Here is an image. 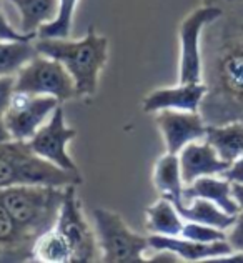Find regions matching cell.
I'll list each match as a JSON object with an SVG mask.
<instances>
[{"label": "cell", "instance_id": "cell-17", "mask_svg": "<svg viewBox=\"0 0 243 263\" xmlns=\"http://www.w3.org/2000/svg\"><path fill=\"white\" fill-rule=\"evenodd\" d=\"M18 10L20 32L37 37L40 27L52 22L59 12V0H9Z\"/></svg>", "mask_w": 243, "mask_h": 263}, {"label": "cell", "instance_id": "cell-6", "mask_svg": "<svg viewBox=\"0 0 243 263\" xmlns=\"http://www.w3.org/2000/svg\"><path fill=\"white\" fill-rule=\"evenodd\" d=\"M15 92L52 95L60 102L79 97L75 80L59 60L37 53L15 75Z\"/></svg>", "mask_w": 243, "mask_h": 263}, {"label": "cell", "instance_id": "cell-9", "mask_svg": "<svg viewBox=\"0 0 243 263\" xmlns=\"http://www.w3.org/2000/svg\"><path fill=\"white\" fill-rule=\"evenodd\" d=\"M59 105L60 100L52 95L15 92L4 114L5 127L10 132L12 140L29 142Z\"/></svg>", "mask_w": 243, "mask_h": 263}, {"label": "cell", "instance_id": "cell-29", "mask_svg": "<svg viewBox=\"0 0 243 263\" xmlns=\"http://www.w3.org/2000/svg\"><path fill=\"white\" fill-rule=\"evenodd\" d=\"M221 177L227 178L230 183H243V155L230 163V167L221 174Z\"/></svg>", "mask_w": 243, "mask_h": 263}, {"label": "cell", "instance_id": "cell-23", "mask_svg": "<svg viewBox=\"0 0 243 263\" xmlns=\"http://www.w3.org/2000/svg\"><path fill=\"white\" fill-rule=\"evenodd\" d=\"M39 52L32 42H15L0 39V75H17L27 62Z\"/></svg>", "mask_w": 243, "mask_h": 263}, {"label": "cell", "instance_id": "cell-30", "mask_svg": "<svg viewBox=\"0 0 243 263\" xmlns=\"http://www.w3.org/2000/svg\"><path fill=\"white\" fill-rule=\"evenodd\" d=\"M148 261H166V263H177L180 261V257L177 253H173L170 250H155V253L148 258Z\"/></svg>", "mask_w": 243, "mask_h": 263}, {"label": "cell", "instance_id": "cell-27", "mask_svg": "<svg viewBox=\"0 0 243 263\" xmlns=\"http://www.w3.org/2000/svg\"><path fill=\"white\" fill-rule=\"evenodd\" d=\"M15 93V75H0V117L9 108L10 100Z\"/></svg>", "mask_w": 243, "mask_h": 263}, {"label": "cell", "instance_id": "cell-25", "mask_svg": "<svg viewBox=\"0 0 243 263\" xmlns=\"http://www.w3.org/2000/svg\"><path fill=\"white\" fill-rule=\"evenodd\" d=\"M180 237H183L186 240L200 241V243H213V241L227 240V232L212 225L197 223V221H185V227Z\"/></svg>", "mask_w": 243, "mask_h": 263}, {"label": "cell", "instance_id": "cell-24", "mask_svg": "<svg viewBox=\"0 0 243 263\" xmlns=\"http://www.w3.org/2000/svg\"><path fill=\"white\" fill-rule=\"evenodd\" d=\"M79 0H59V12L52 22L40 27L39 39H68L72 30L73 13Z\"/></svg>", "mask_w": 243, "mask_h": 263}, {"label": "cell", "instance_id": "cell-32", "mask_svg": "<svg viewBox=\"0 0 243 263\" xmlns=\"http://www.w3.org/2000/svg\"><path fill=\"white\" fill-rule=\"evenodd\" d=\"M232 195L243 210V183H232Z\"/></svg>", "mask_w": 243, "mask_h": 263}, {"label": "cell", "instance_id": "cell-2", "mask_svg": "<svg viewBox=\"0 0 243 263\" xmlns=\"http://www.w3.org/2000/svg\"><path fill=\"white\" fill-rule=\"evenodd\" d=\"M37 52L59 60L75 80L79 97H92L99 87V75L108 59V39L90 27L80 40L37 39Z\"/></svg>", "mask_w": 243, "mask_h": 263}, {"label": "cell", "instance_id": "cell-15", "mask_svg": "<svg viewBox=\"0 0 243 263\" xmlns=\"http://www.w3.org/2000/svg\"><path fill=\"white\" fill-rule=\"evenodd\" d=\"M35 241L20 230L10 212L0 202V263L33 260Z\"/></svg>", "mask_w": 243, "mask_h": 263}, {"label": "cell", "instance_id": "cell-14", "mask_svg": "<svg viewBox=\"0 0 243 263\" xmlns=\"http://www.w3.org/2000/svg\"><path fill=\"white\" fill-rule=\"evenodd\" d=\"M148 245L152 250H170L177 253L183 261H208L212 258L225 257L232 253L233 248L227 240L213 241V243H200V241L186 240L183 237H165V235L150 233Z\"/></svg>", "mask_w": 243, "mask_h": 263}, {"label": "cell", "instance_id": "cell-11", "mask_svg": "<svg viewBox=\"0 0 243 263\" xmlns=\"http://www.w3.org/2000/svg\"><path fill=\"white\" fill-rule=\"evenodd\" d=\"M157 125L162 132L166 152L180 154L186 145L197 140H205L207 123L200 112L186 110H160L157 114Z\"/></svg>", "mask_w": 243, "mask_h": 263}, {"label": "cell", "instance_id": "cell-16", "mask_svg": "<svg viewBox=\"0 0 243 263\" xmlns=\"http://www.w3.org/2000/svg\"><path fill=\"white\" fill-rule=\"evenodd\" d=\"M193 198L210 200L212 203L220 206L221 210L230 213V215H237L241 210L232 195V183L221 175L200 177L190 185H185L182 193V202L189 203Z\"/></svg>", "mask_w": 243, "mask_h": 263}, {"label": "cell", "instance_id": "cell-10", "mask_svg": "<svg viewBox=\"0 0 243 263\" xmlns=\"http://www.w3.org/2000/svg\"><path fill=\"white\" fill-rule=\"evenodd\" d=\"M75 135H77V130L67 127L64 108L59 105L53 110L50 120L42 125L27 143L35 154L50 160L52 163L65 170L79 172L72 157L67 154V145L72 138H75Z\"/></svg>", "mask_w": 243, "mask_h": 263}, {"label": "cell", "instance_id": "cell-31", "mask_svg": "<svg viewBox=\"0 0 243 263\" xmlns=\"http://www.w3.org/2000/svg\"><path fill=\"white\" fill-rule=\"evenodd\" d=\"M207 263H243V252H232L225 257L208 260Z\"/></svg>", "mask_w": 243, "mask_h": 263}, {"label": "cell", "instance_id": "cell-21", "mask_svg": "<svg viewBox=\"0 0 243 263\" xmlns=\"http://www.w3.org/2000/svg\"><path fill=\"white\" fill-rule=\"evenodd\" d=\"M154 185L162 193V197L170 200H182L185 183L182 180L178 154L166 152L165 155L158 158L154 170Z\"/></svg>", "mask_w": 243, "mask_h": 263}, {"label": "cell", "instance_id": "cell-5", "mask_svg": "<svg viewBox=\"0 0 243 263\" xmlns=\"http://www.w3.org/2000/svg\"><path fill=\"white\" fill-rule=\"evenodd\" d=\"M95 235L105 263H142L148 250V237L130 230L123 218L112 210L95 209Z\"/></svg>", "mask_w": 243, "mask_h": 263}, {"label": "cell", "instance_id": "cell-26", "mask_svg": "<svg viewBox=\"0 0 243 263\" xmlns=\"http://www.w3.org/2000/svg\"><path fill=\"white\" fill-rule=\"evenodd\" d=\"M227 241L233 252H243V210L235 215V221L227 230Z\"/></svg>", "mask_w": 243, "mask_h": 263}, {"label": "cell", "instance_id": "cell-19", "mask_svg": "<svg viewBox=\"0 0 243 263\" xmlns=\"http://www.w3.org/2000/svg\"><path fill=\"white\" fill-rule=\"evenodd\" d=\"M205 140L217 150L220 158L233 163L243 155V123L232 122L225 125H208Z\"/></svg>", "mask_w": 243, "mask_h": 263}, {"label": "cell", "instance_id": "cell-18", "mask_svg": "<svg viewBox=\"0 0 243 263\" xmlns=\"http://www.w3.org/2000/svg\"><path fill=\"white\" fill-rule=\"evenodd\" d=\"M175 203L178 213L185 221H197V223H205L228 230L235 221V215H230L205 198H193L192 202L183 203L182 200H172Z\"/></svg>", "mask_w": 243, "mask_h": 263}, {"label": "cell", "instance_id": "cell-33", "mask_svg": "<svg viewBox=\"0 0 243 263\" xmlns=\"http://www.w3.org/2000/svg\"><path fill=\"white\" fill-rule=\"evenodd\" d=\"M12 140V135L10 132L7 130L5 127V122H4V117H0V145L5 143V142H10Z\"/></svg>", "mask_w": 243, "mask_h": 263}, {"label": "cell", "instance_id": "cell-1", "mask_svg": "<svg viewBox=\"0 0 243 263\" xmlns=\"http://www.w3.org/2000/svg\"><path fill=\"white\" fill-rule=\"evenodd\" d=\"M223 13L202 33V82L207 93L200 115L207 125L243 123V12L221 0Z\"/></svg>", "mask_w": 243, "mask_h": 263}, {"label": "cell", "instance_id": "cell-34", "mask_svg": "<svg viewBox=\"0 0 243 263\" xmlns=\"http://www.w3.org/2000/svg\"><path fill=\"white\" fill-rule=\"evenodd\" d=\"M238 5H240V9H241V12H243V0H241V2H237Z\"/></svg>", "mask_w": 243, "mask_h": 263}, {"label": "cell", "instance_id": "cell-22", "mask_svg": "<svg viewBox=\"0 0 243 263\" xmlns=\"http://www.w3.org/2000/svg\"><path fill=\"white\" fill-rule=\"evenodd\" d=\"M33 260L42 263H68L72 261V250L57 228L40 235L33 247Z\"/></svg>", "mask_w": 243, "mask_h": 263}, {"label": "cell", "instance_id": "cell-35", "mask_svg": "<svg viewBox=\"0 0 243 263\" xmlns=\"http://www.w3.org/2000/svg\"><path fill=\"white\" fill-rule=\"evenodd\" d=\"M228 2H241V0H228Z\"/></svg>", "mask_w": 243, "mask_h": 263}, {"label": "cell", "instance_id": "cell-3", "mask_svg": "<svg viewBox=\"0 0 243 263\" xmlns=\"http://www.w3.org/2000/svg\"><path fill=\"white\" fill-rule=\"evenodd\" d=\"M65 198V186L13 185L0 189V202L10 212L18 228L37 241L57 225Z\"/></svg>", "mask_w": 243, "mask_h": 263}, {"label": "cell", "instance_id": "cell-20", "mask_svg": "<svg viewBox=\"0 0 243 263\" xmlns=\"http://www.w3.org/2000/svg\"><path fill=\"white\" fill-rule=\"evenodd\" d=\"M147 230L154 235L180 237L185 227V220L178 213L175 203L170 198L162 197L158 202L147 209Z\"/></svg>", "mask_w": 243, "mask_h": 263}, {"label": "cell", "instance_id": "cell-8", "mask_svg": "<svg viewBox=\"0 0 243 263\" xmlns=\"http://www.w3.org/2000/svg\"><path fill=\"white\" fill-rule=\"evenodd\" d=\"M55 228L64 235L72 250V263H90L97 258V235L90 230L77 197V185L65 186V198Z\"/></svg>", "mask_w": 243, "mask_h": 263}, {"label": "cell", "instance_id": "cell-12", "mask_svg": "<svg viewBox=\"0 0 243 263\" xmlns=\"http://www.w3.org/2000/svg\"><path fill=\"white\" fill-rule=\"evenodd\" d=\"M180 158V170H182V180L185 185H190L200 177H212L221 175L230 167V163L220 158L210 143L203 140L200 143L192 142L178 154Z\"/></svg>", "mask_w": 243, "mask_h": 263}, {"label": "cell", "instance_id": "cell-7", "mask_svg": "<svg viewBox=\"0 0 243 263\" xmlns=\"http://www.w3.org/2000/svg\"><path fill=\"white\" fill-rule=\"evenodd\" d=\"M223 13L221 0H205V5L189 13L180 24V84L202 82V33Z\"/></svg>", "mask_w": 243, "mask_h": 263}, {"label": "cell", "instance_id": "cell-28", "mask_svg": "<svg viewBox=\"0 0 243 263\" xmlns=\"http://www.w3.org/2000/svg\"><path fill=\"white\" fill-rule=\"evenodd\" d=\"M0 39L2 40H15V42H32L35 37L27 35L24 32L15 30L13 27L7 22L5 13L2 10V2H0Z\"/></svg>", "mask_w": 243, "mask_h": 263}, {"label": "cell", "instance_id": "cell-13", "mask_svg": "<svg viewBox=\"0 0 243 263\" xmlns=\"http://www.w3.org/2000/svg\"><path fill=\"white\" fill-rule=\"evenodd\" d=\"M207 93L203 82L197 84H180L177 87L158 88L143 99V112H160V110H186L198 112L202 99Z\"/></svg>", "mask_w": 243, "mask_h": 263}, {"label": "cell", "instance_id": "cell-4", "mask_svg": "<svg viewBox=\"0 0 243 263\" xmlns=\"http://www.w3.org/2000/svg\"><path fill=\"white\" fill-rule=\"evenodd\" d=\"M80 172H70L35 154L27 142L10 140L0 145V189L13 185H80Z\"/></svg>", "mask_w": 243, "mask_h": 263}]
</instances>
